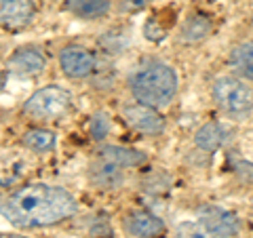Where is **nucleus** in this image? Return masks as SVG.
<instances>
[{
  "label": "nucleus",
  "mask_w": 253,
  "mask_h": 238,
  "mask_svg": "<svg viewBox=\"0 0 253 238\" xmlns=\"http://www.w3.org/2000/svg\"><path fill=\"white\" fill-rule=\"evenodd\" d=\"M76 198L68 190L49 184L23 186L0 200V215L23 230L55 226L76 215Z\"/></svg>",
  "instance_id": "1"
},
{
  "label": "nucleus",
  "mask_w": 253,
  "mask_h": 238,
  "mask_svg": "<svg viewBox=\"0 0 253 238\" xmlns=\"http://www.w3.org/2000/svg\"><path fill=\"white\" fill-rule=\"evenodd\" d=\"M131 93L137 104L161 110L169 106L177 93V74L163 61H144L131 74Z\"/></svg>",
  "instance_id": "2"
},
{
  "label": "nucleus",
  "mask_w": 253,
  "mask_h": 238,
  "mask_svg": "<svg viewBox=\"0 0 253 238\" xmlns=\"http://www.w3.org/2000/svg\"><path fill=\"white\" fill-rule=\"evenodd\" d=\"M72 110V95L61 86H42L23 104V114L34 120H55Z\"/></svg>",
  "instance_id": "3"
},
{
  "label": "nucleus",
  "mask_w": 253,
  "mask_h": 238,
  "mask_svg": "<svg viewBox=\"0 0 253 238\" xmlns=\"http://www.w3.org/2000/svg\"><path fill=\"white\" fill-rule=\"evenodd\" d=\"M213 99L221 112L234 118L247 116L253 110V91L234 76H221L213 84Z\"/></svg>",
  "instance_id": "4"
},
{
  "label": "nucleus",
  "mask_w": 253,
  "mask_h": 238,
  "mask_svg": "<svg viewBox=\"0 0 253 238\" xmlns=\"http://www.w3.org/2000/svg\"><path fill=\"white\" fill-rule=\"evenodd\" d=\"M123 120L133 131L144 135H161L165 131V118L158 114L156 108L144 104H131L123 108Z\"/></svg>",
  "instance_id": "5"
},
{
  "label": "nucleus",
  "mask_w": 253,
  "mask_h": 238,
  "mask_svg": "<svg viewBox=\"0 0 253 238\" xmlns=\"http://www.w3.org/2000/svg\"><path fill=\"white\" fill-rule=\"evenodd\" d=\"M199 221L217 238H232L241 232V221L232 211H226L221 207H201Z\"/></svg>",
  "instance_id": "6"
},
{
  "label": "nucleus",
  "mask_w": 253,
  "mask_h": 238,
  "mask_svg": "<svg viewBox=\"0 0 253 238\" xmlns=\"http://www.w3.org/2000/svg\"><path fill=\"white\" fill-rule=\"evenodd\" d=\"M59 66L68 78H86L95 70V55L84 46H66L59 55Z\"/></svg>",
  "instance_id": "7"
},
{
  "label": "nucleus",
  "mask_w": 253,
  "mask_h": 238,
  "mask_svg": "<svg viewBox=\"0 0 253 238\" xmlns=\"http://www.w3.org/2000/svg\"><path fill=\"white\" fill-rule=\"evenodd\" d=\"M123 226L126 232L135 238H154L165 232V221L161 217H156L154 213L144 209L126 213L123 219Z\"/></svg>",
  "instance_id": "8"
},
{
  "label": "nucleus",
  "mask_w": 253,
  "mask_h": 238,
  "mask_svg": "<svg viewBox=\"0 0 253 238\" xmlns=\"http://www.w3.org/2000/svg\"><path fill=\"white\" fill-rule=\"evenodd\" d=\"M34 15V0H0V23L4 28H23Z\"/></svg>",
  "instance_id": "9"
},
{
  "label": "nucleus",
  "mask_w": 253,
  "mask_h": 238,
  "mask_svg": "<svg viewBox=\"0 0 253 238\" xmlns=\"http://www.w3.org/2000/svg\"><path fill=\"white\" fill-rule=\"evenodd\" d=\"M89 179L99 190H116L123 186L125 173H123V166L108 162L104 158H97L89 169Z\"/></svg>",
  "instance_id": "10"
},
{
  "label": "nucleus",
  "mask_w": 253,
  "mask_h": 238,
  "mask_svg": "<svg viewBox=\"0 0 253 238\" xmlns=\"http://www.w3.org/2000/svg\"><path fill=\"white\" fill-rule=\"evenodd\" d=\"M6 66H9V70L19 74H38L46 68V59L36 49H19L9 57Z\"/></svg>",
  "instance_id": "11"
},
{
  "label": "nucleus",
  "mask_w": 253,
  "mask_h": 238,
  "mask_svg": "<svg viewBox=\"0 0 253 238\" xmlns=\"http://www.w3.org/2000/svg\"><path fill=\"white\" fill-rule=\"evenodd\" d=\"M99 158L104 160L118 164L123 169H129V166H139L146 162V154L139 152V150H133V148H125V146H104L99 150Z\"/></svg>",
  "instance_id": "12"
},
{
  "label": "nucleus",
  "mask_w": 253,
  "mask_h": 238,
  "mask_svg": "<svg viewBox=\"0 0 253 238\" xmlns=\"http://www.w3.org/2000/svg\"><path fill=\"white\" fill-rule=\"evenodd\" d=\"M224 141H226V131H224V126L215 120L205 122L194 135L196 148L205 150V152H215V150L224 146Z\"/></svg>",
  "instance_id": "13"
},
{
  "label": "nucleus",
  "mask_w": 253,
  "mask_h": 238,
  "mask_svg": "<svg viewBox=\"0 0 253 238\" xmlns=\"http://www.w3.org/2000/svg\"><path fill=\"white\" fill-rule=\"evenodd\" d=\"M211 28H213V23H211V19L207 17V15L194 13L184 21V26H181V30H179V38L184 42L203 40V38L211 32Z\"/></svg>",
  "instance_id": "14"
},
{
  "label": "nucleus",
  "mask_w": 253,
  "mask_h": 238,
  "mask_svg": "<svg viewBox=\"0 0 253 238\" xmlns=\"http://www.w3.org/2000/svg\"><path fill=\"white\" fill-rule=\"evenodd\" d=\"M66 6L81 19H99L110 11V0H66Z\"/></svg>",
  "instance_id": "15"
},
{
  "label": "nucleus",
  "mask_w": 253,
  "mask_h": 238,
  "mask_svg": "<svg viewBox=\"0 0 253 238\" xmlns=\"http://www.w3.org/2000/svg\"><path fill=\"white\" fill-rule=\"evenodd\" d=\"M230 66L243 78L253 80V40L234 46V51L230 53Z\"/></svg>",
  "instance_id": "16"
},
{
  "label": "nucleus",
  "mask_w": 253,
  "mask_h": 238,
  "mask_svg": "<svg viewBox=\"0 0 253 238\" xmlns=\"http://www.w3.org/2000/svg\"><path fill=\"white\" fill-rule=\"evenodd\" d=\"M23 146L32 152H49L55 148V133L49 129H30L23 135Z\"/></svg>",
  "instance_id": "17"
},
{
  "label": "nucleus",
  "mask_w": 253,
  "mask_h": 238,
  "mask_svg": "<svg viewBox=\"0 0 253 238\" xmlns=\"http://www.w3.org/2000/svg\"><path fill=\"white\" fill-rule=\"evenodd\" d=\"M175 238H217L213 236L207 228H205L201 221H181L175 230Z\"/></svg>",
  "instance_id": "18"
},
{
  "label": "nucleus",
  "mask_w": 253,
  "mask_h": 238,
  "mask_svg": "<svg viewBox=\"0 0 253 238\" xmlns=\"http://www.w3.org/2000/svg\"><path fill=\"white\" fill-rule=\"evenodd\" d=\"M89 135L93 141H104L110 135V118L104 112H97L89 120Z\"/></svg>",
  "instance_id": "19"
},
{
  "label": "nucleus",
  "mask_w": 253,
  "mask_h": 238,
  "mask_svg": "<svg viewBox=\"0 0 253 238\" xmlns=\"http://www.w3.org/2000/svg\"><path fill=\"white\" fill-rule=\"evenodd\" d=\"M144 34L148 40H152V42H158V40H163L165 36H167V28L161 26L158 23V19H150L146 23V28H144Z\"/></svg>",
  "instance_id": "20"
},
{
  "label": "nucleus",
  "mask_w": 253,
  "mask_h": 238,
  "mask_svg": "<svg viewBox=\"0 0 253 238\" xmlns=\"http://www.w3.org/2000/svg\"><path fill=\"white\" fill-rule=\"evenodd\" d=\"M0 238H28V236H0Z\"/></svg>",
  "instance_id": "21"
}]
</instances>
